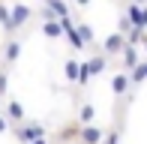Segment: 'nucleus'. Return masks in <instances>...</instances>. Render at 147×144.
Wrapping results in <instances>:
<instances>
[{
	"label": "nucleus",
	"mask_w": 147,
	"mask_h": 144,
	"mask_svg": "<svg viewBox=\"0 0 147 144\" xmlns=\"http://www.w3.org/2000/svg\"><path fill=\"white\" fill-rule=\"evenodd\" d=\"M42 6L51 9V15L60 18V21H63V18H72V6L66 3V0H42Z\"/></svg>",
	"instance_id": "9b49d317"
},
{
	"label": "nucleus",
	"mask_w": 147,
	"mask_h": 144,
	"mask_svg": "<svg viewBox=\"0 0 147 144\" xmlns=\"http://www.w3.org/2000/svg\"><path fill=\"white\" fill-rule=\"evenodd\" d=\"M141 51H144V54H147V39H144V45H141Z\"/></svg>",
	"instance_id": "b1692460"
},
{
	"label": "nucleus",
	"mask_w": 147,
	"mask_h": 144,
	"mask_svg": "<svg viewBox=\"0 0 147 144\" xmlns=\"http://www.w3.org/2000/svg\"><path fill=\"white\" fill-rule=\"evenodd\" d=\"M93 120H96V108H93V102H81V105H78L75 123H78V126H93Z\"/></svg>",
	"instance_id": "f8f14e48"
},
{
	"label": "nucleus",
	"mask_w": 147,
	"mask_h": 144,
	"mask_svg": "<svg viewBox=\"0 0 147 144\" xmlns=\"http://www.w3.org/2000/svg\"><path fill=\"white\" fill-rule=\"evenodd\" d=\"M132 3H138V6H147V0H132Z\"/></svg>",
	"instance_id": "5701e85b"
},
{
	"label": "nucleus",
	"mask_w": 147,
	"mask_h": 144,
	"mask_svg": "<svg viewBox=\"0 0 147 144\" xmlns=\"http://www.w3.org/2000/svg\"><path fill=\"white\" fill-rule=\"evenodd\" d=\"M93 3V0H75V6H81V9H84V6H90Z\"/></svg>",
	"instance_id": "412c9836"
},
{
	"label": "nucleus",
	"mask_w": 147,
	"mask_h": 144,
	"mask_svg": "<svg viewBox=\"0 0 147 144\" xmlns=\"http://www.w3.org/2000/svg\"><path fill=\"white\" fill-rule=\"evenodd\" d=\"M63 78H66L69 84H78V78H81V60L69 57V60L63 63Z\"/></svg>",
	"instance_id": "ddd939ff"
},
{
	"label": "nucleus",
	"mask_w": 147,
	"mask_h": 144,
	"mask_svg": "<svg viewBox=\"0 0 147 144\" xmlns=\"http://www.w3.org/2000/svg\"><path fill=\"white\" fill-rule=\"evenodd\" d=\"M120 63H123V72H132L141 63V48L138 45H126V51L120 54Z\"/></svg>",
	"instance_id": "9d476101"
},
{
	"label": "nucleus",
	"mask_w": 147,
	"mask_h": 144,
	"mask_svg": "<svg viewBox=\"0 0 147 144\" xmlns=\"http://www.w3.org/2000/svg\"><path fill=\"white\" fill-rule=\"evenodd\" d=\"M0 24H3V33L12 24V3H6V0H0Z\"/></svg>",
	"instance_id": "dca6fc26"
},
{
	"label": "nucleus",
	"mask_w": 147,
	"mask_h": 144,
	"mask_svg": "<svg viewBox=\"0 0 147 144\" xmlns=\"http://www.w3.org/2000/svg\"><path fill=\"white\" fill-rule=\"evenodd\" d=\"M6 132H12V123L6 120V114H0V135H6Z\"/></svg>",
	"instance_id": "aec40b11"
},
{
	"label": "nucleus",
	"mask_w": 147,
	"mask_h": 144,
	"mask_svg": "<svg viewBox=\"0 0 147 144\" xmlns=\"http://www.w3.org/2000/svg\"><path fill=\"white\" fill-rule=\"evenodd\" d=\"M132 30H135V24H132V21H129V18H126V15H123V18H120V24H117V33H123V36H129V33H132Z\"/></svg>",
	"instance_id": "a211bd4d"
},
{
	"label": "nucleus",
	"mask_w": 147,
	"mask_h": 144,
	"mask_svg": "<svg viewBox=\"0 0 147 144\" xmlns=\"http://www.w3.org/2000/svg\"><path fill=\"white\" fill-rule=\"evenodd\" d=\"M30 144H51L48 138H36V141H30Z\"/></svg>",
	"instance_id": "4be33fe9"
},
{
	"label": "nucleus",
	"mask_w": 147,
	"mask_h": 144,
	"mask_svg": "<svg viewBox=\"0 0 147 144\" xmlns=\"http://www.w3.org/2000/svg\"><path fill=\"white\" fill-rule=\"evenodd\" d=\"M12 132H15V138L21 144H30L36 138H45V126L39 120H27V123H21V126H12Z\"/></svg>",
	"instance_id": "7ed1b4c3"
},
{
	"label": "nucleus",
	"mask_w": 147,
	"mask_h": 144,
	"mask_svg": "<svg viewBox=\"0 0 147 144\" xmlns=\"http://www.w3.org/2000/svg\"><path fill=\"white\" fill-rule=\"evenodd\" d=\"M126 45H129V42H126V36L114 30V33H108V36L102 39V54H105V57H120V54L126 51Z\"/></svg>",
	"instance_id": "39448f33"
},
{
	"label": "nucleus",
	"mask_w": 147,
	"mask_h": 144,
	"mask_svg": "<svg viewBox=\"0 0 147 144\" xmlns=\"http://www.w3.org/2000/svg\"><path fill=\"white\" fill-rule=\"evenodd\" d=\"M6 93H9V69H0V96H6Z\"/></svg>",
	"instance_id": "f3484780"
},
{
	"label": "nucleus",
	"mask_w": 147,
	"mask_h": 144,
	"mask_svg": "<svg viewBox=\"0 0 147 144\" xmlns=\"http://www.w3.org/2000/svg\"><path fill=\"white\" fill-rule=\"evenodd\" d=\"M42 36L45 39H60L63 36V24H60V18H48V21H42Z\"/></svg>",
	"instance_id": "4468645a"
},
{
	"label": "nucleus",
	"mask_w": 147,
	"mask_h": 144,
	"mask_svg": "<svg viewBox=\"0 0 147 144\" xmlns=\"http://www.w3.org/2000/svg\"><path fill=\"white\" fill-rule=\"evenodd\" d=\"M75 30H78V36L84 39V45H87V48H90L93 42H96V33H93V27H90V24H84V21H75Z\"/></svg>",
	"instance_id": "2eb2a0df"
},
{
	"label": "nucleus",
	"mask_w": 147,
	"mask_h": 144,
	"mask_svg": "<svg viewBox=\"0 0 147 144\" xmlns=\"http://www.w3.org/2000/svg\"><path fill=\"white\" fill-rule=\"evenodd\" d=\"M105 141V129L102 126H81V132H78V144H102Z\"/></svg>",
	"instance_id": "0eeeda50"
},
{
	"label": "nucleus",
	"mask_w": 147,
	"mask_h": 144,
	"mask_svg": "<svg viewBox=\"0 0 147 144\" xmlns=\"http://www.w3.org/2000/svg\"><path fill=\"white\" fill-rule=\"evenodd\" d=\"M102 144H120V129H108L105 132V141Z\"/></svg>",
	"instance_id": "6ab92c4d"
},
{
	"label": "nucleus",
	"mask_w": 147,
	"mask_h": 144,
	"mask_svg": "<svg viewBox=\"0 0 147 144\" xmlns=\"http://www.w3.org/2000/svg\"><path fill=\"white\" fill-rule=\"evenodd\" d=\"M0 114H6V120H9L12 126H21V123H27V111H24V105H21L18 99H6Z\"/></svg>",
	"instance_id": "423d86ee"
},
{
	"label": "nucleus",
	"mask_w": 147,
	"mask_h": 144,
	"mask_svg": "<svg viewBox=\"0 0 147 144\" xmlns=\"http://www.w3.org/2000/svg\"><path fill=\"white\" fill-rule=\"evenodd\" d=\"M33 15H36V9H33L30 3L15 0V3H12V24H9V30H6V39H12L21 27H27V24L33 21Z\"/></svg>",
	"instance_id": "f257e3e1"
},
{
	"label": "nucleus",
	"mask_w": 147,
	"mask_h": 144,
	"mask_svg": "<svg viewBox=\"0 0 147 144\" xmlns=\"http://www.w3.org/2000/svg\"><path fill=\"white\" fill-rule=\"evenodd\" d=\"M126 18H129V21L135 24L138 30H144V33H147V6L129 3V6H126Z\"/></svg>",
	"instance_id": "6e6552de"
},
{
	"label": "nucleus",
	"mask_w": 147,
	"mask_h": 144,
	"mask_svg": "<svg viewBox=\"0 0 147 144\" xmlns=\"http://www.w3.org/2000/svg\"><path fill=\"white\" fill-rule=\"evenodd\" d=\"M105 69H108V57H105V54H93V57H87V60H81V78H78V87H87L93 78H99Z\"/></svg>",
	"instance_id": "f03ea898"
},
{
	"label": "nucleus",
	"mask_w": 147,
	"mask_h": 144,
	"mask_svg": "<svg viewBox=\"0 0 147 144\" xmlns=\"http://www.w3.org/2000/svg\"><path fill=\"white\" fill-rule=\"evenodd\" d=\"M129 87H132V78H129V72H114V75H111V93L114 96H126L129 93Z\"/></svg>",
	"instance_id": "1a4fd4ad"
},
{
	"label": "nucleus",
	"mask_w": 147,
	"mask_h": 144,
	"mask_svg": "<svg viewBox=\"0 0 147 144\" xmlns=\"http://www.w3.org/2000/svg\"><path fill=\"white\" fill-rule=\"evenodd\" d=\"M21 48H24V45H21V39H18V36L6 39V42L0 45V60H3V66H6V69L18 63V57H21Z\"/></svg>",
	"instance_id": "20e7f679"
}]
</instances>
